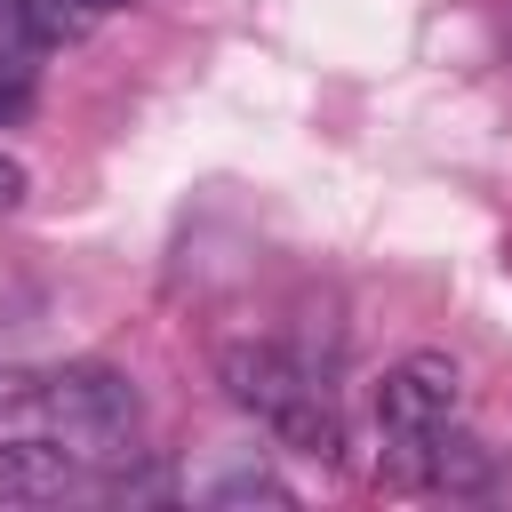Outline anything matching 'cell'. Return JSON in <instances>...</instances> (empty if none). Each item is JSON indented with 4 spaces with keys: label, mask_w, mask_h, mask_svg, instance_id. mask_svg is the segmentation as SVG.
I'll list each match as a JSON object with an SVG mask.
<instances>
[{
    "label": "cell",
    "mask_w": 512,
    "mask_h": 512,
    "mask_svg": "<svg viewBox=\"0 0 512 512\" xmlns=\"http://www.w3.org/2000/svg\"><path fill=\"white\" fill-rule=\"evenodd\" d=\"M8 8H16L32 48H64V40H80L96 24V8H80V0H8Z\"/></svg>",
    "instance_id": "cell-6"
},
{
    "label": "cell",
    "mask_w": 512,
    "mask_h": 512,
    "mask_svg": "<svg viewBox=\"0 0 512 512\" xmlns=\"http://www.w3.org/2000/svg\"><path fill=\"white\" fill-rule=\"evenodd\" d=\"M80 488L64 440H0V504H64Z\"/></svg>",
    "instance_id": "cell-5"
},
{
    "label": "cell",
    "mask_w": 512,
    "mask_h": 512,
    "mask_svg": "<svg viewBox=\"0 0 512 512\" xmlns=\"http://www.w3.org/2000/svg\"><path fill=\"white\" fill-rule=\"evenodd\" d=\"M200 504H296V488H288V480H272L264 464H240V472L208 480V488H200Z\"/></svg>",
    "instance_id": "cell-7"
},
{
    "label": "cell",
    "mask_w": 512,
    "mask_h": 512,
    "mask_svg": "<svg viewBox=\"0 0 512 512\" xmlns=\"http://www.w3.org/2000/svg\"><path fill=\"white\" fill-rule=\"evenodd\" d=\"M24 112H32V72L24 64H0V128L24 120Z\"/></svg>",
    "instance_id": "cell-8"
},
{
    "label": "cell",
    "mask_w": 512,
    "mask_h": 512,
    "mask_svg": "<svg viewBox=\"0 0 512 512\" xmlns=\"http://www.w3.org/2000/svg\"><path fill=\"white\" fill-rule=\"evenodd\" d=\"M80 8H96V16H112V8H128V0H80Z\"/></svg>",
    "instance_id": "cell-10"
},
{
    "label": "cell",
    "mask_w": 512,
    "mask_h": 512,
    "mask_svg": "<svg viewBox=\"0 0 512 512\" xmlns=\"http://www.w3.org/2000/svg\"><path fill=\"white\" fill-rule=\"evenodd\" d=\"M216 376H224V400H232L240 416H256L264 432H280L296 456H320V464L344 456V424H336V408L320 400L312 368H304L288 344L240 336V344L216 352Z\"/></svg>",
    "instance_id": "cell-1"
},
{
    "label": "cell",
    "mask_w": 512,
    "mask_h": 512,
    "mask_svg": "<svg viewBox=\"0 0 512 512\" xmlns=\"http://www.w3.org/2000/svg\"><path fill=\"white\" fill-rule=\"evenodd\" d=\"M496 488V448L456 432V424H432L416 432V496H488Z\"/></svg>",
    "instance_id": "cell-4"
},
{
    "label": "cell",
    "mask_w": 512,
    "mask_h": 512,
    "mask_svg": "<svg viewBox=\"0 0 512 512\" xmlns=\"http://www.w3.org/2000/svg\"><path fill=\"white\" fill-rule=\"evenodd\" d=\"M456 408H464V368L448 352H408L376 384V432H432L456 424Z\"/></svg>",
    "instance_id": "cell-3"
},
{
    "label": "cell",
    "mask_w": 512,
    "mask_h": 512,
    "mask_svg": "<svg viewBox=\"0 0 512 512\" xmlns=\"http://www.w3.org/2000/svg\"><path fill=\"white\" fill-rule=\"evenodd\" d=\"M40 408H48L56 440L72 448V464H80V456H88V464H120V456H136L144 400H136V384H128L120 368H104V360H72V368L40 376Z\"/></svg>",
    "instance_id": "cell-2"
},
{
    "label": "cell",
    "mask_w": 512,
    "mask_h": 512,
    "mask_svg": "<svg viewBox=\"0 0 512 512\" xmlns=\"http://www.w3.org/2000/svg\"><path fill=\"white\" fill-rule=\"evenodd\" d=\"M24 184H32V176H24V160H16V152H0V216L24 200Z\"/></svg>",
    "instance_id": "cell-9"
}]
</instances>
